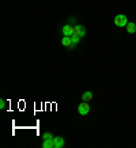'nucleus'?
Instances as JSON below:
<instances>
[{
	"mask_svg": "<svg viewBox=\"0 0 136 148\" xmlns=\"http://www.w3.org/2000/svg\"><path fill=\"white\" fill-rule=\"evenodd\" d=\"M114 25L117 27H127L128 25V18L125 15H122V14H118L114 16Z\"/></svg>",
	"mask_w": 136,
	"mask_h": 148,
	"instance_id": "obj_1",
	"label": "nucleus"
},
{
	"mask_svg": "<svg viewBox=\"0 0 136 148\" xmlns=\"http://www.w3.org/2000/svg\"><path fill=\"white\" fill-rule=\"evenodd\" d=\"M78 113L80 116H87L90 113V106H89V102H82L79 106H78Z\"/></svg>",
	"mask_w": 136,
	"mask_h": 148,
	"instance_id": "obj_2",
	"label": "nucleus"
},
{
	"mask_svg": "<svg viewBox=\"0 0 136 148\" xmlns=\"http://www.w3.org/2000/svg\"><path fill=\"white\" fill-rule=\"evenodd\" d=\"M73 34H76L82 38V37L86 36V29L82 26V25H76V26H73Z\"/></svg>",
	"mask_w": 136,
	"mask_h": 148,
	"instance_id": "obj_3",
	"label": "nucleus"
},
{
	"mask_svg": "<svg viewBox=\"0 0 136 148\" xmlns=\"http://www.w3.org/2000/svg\"><path fill=\"white\" fill-rule=\"evenodd\" d=\"M61 33H63V36L72 37L73 36V26H71V25H64L63 29H61Z\"/></svg>",
	"mask_w": 136,
	"mask_h": 148,
	"instance_id": "obj_4",
	"label": "nucleus"
},
{
	"mask_svg": "<svg viewBox=\"0 0 136 148\" xmlns=\"http://www.w3.org/2000/svg\"><path fill=\"white\" fill-rule=\"evenodd\" d=\"M53 144H54V148H63L64 147V139L60 137V136H56L53 139Z\"/></svg>",
	"mask_w": 136,
	"mask_h": 148,
	"instance_id": "obj_5",
	"label": "nucleus"
},
{
	"mask_svg": "<svg viewBox=\"0 0 136 148\" xmlns=\"http://www.w3.org/2000/svg\"><path fill=\"white\" fill-rule=\"evenodd\" d=\"M127 33H128V34H135V33H136V23L135 22H128V25H127Z\"/></svg>",
	"mask_w": 136,
	"mask_h": 148,
	"instance_id": "obj_6",
	"label": "nucleus"
},
{
	"mask_svg": "<svg viewBox=\"0 0 136 148\" xmlns=\"http://www.w3.org/2000/svg\"><path fill=\"white\" fill-rule=\"evenodd\" d=\"M91 99H93V92L91 91H84L82 94V101L83 102H90Z\"/></svg>",
	"mask_w": 136,
	"mask_h": 148,
	"instance_id": "obj_7",
	"label": "nucleus"
},
{
	"mask_svg": "<svg viewBox=\"0 0 136 148\" xmlns=\"http://www.w3.org/2000/svg\"><path fill=\"white\" fill-rule=\"evenodd\" d=\"M61 44H63V46H65V48H69V46L72 45V40H71V37L63 36V38H61Z\"/></svg>",
	"mask_w": 136,
	"mask_h": 148,
	"instance_id": "obj_8",
	"label": "nucleus"
},
{
	"mask_svg": "<svg viewBox=\"0 0 136 148\" xmlns=\"http://www.w3.org/2000/svg\"><path fill=\"white\" fill-rule=\"evenodd\" d=\"M71 40H72V45L69 46V49H73V48H75V46H76L80 42V37L76 36V34H73V36L71 37Z\"/></svg>",
	"mask_w": 136,
	"mask_h": 148,
	"instance_id": "obj_9",
	"label": "nucleus"
},
{
	"mask_svg": "<svg viewBox=\"0 0 136 148\" xmlns=\"http://www.w3.org/2000/svg\"><path fill=\"white\" fill-rule=\"evenodd\" d=\"M42 148H54V144H53V139L50 140H44V143L41 144Z\"/></svg>",
	"mask_w": 136,
	"mask_h": 148,
	"instance_id": "obj_10",
	"label": "nucleus"
},
{
	"mask_svg": "<svg viewBox=\"0 0 136 148\" xmlns=\"http://www.w3.org/2000/svg\"><path fill=\"white\" fill-rule=\"evenodd\" d=\"M50 139H54V136H52V133H49V132L42 135V140H50Z\"/></svg>",
	"mask_w": 136,
	"mask_h": 148,
	"instance_id": "obj_11",
	"label": "nucleus"
},
{
	"mask_svg": "<svg viewBox=\"0 0 136 148\" xmlns=\"http://www.w3.org/2000/svg\"><path fill=\"white\" fill-rule=\"evenodd\" d=\"M4 108H5V101H4V99H0V109L3 110Z\"/></svg>",
	"mask_w": 136,
	"mask_h": 148,
	"instance_id": "obj_12",
	"label": "nucleus"
}]
</instances>
